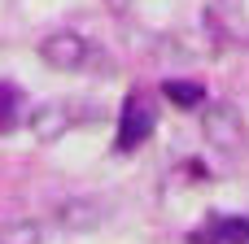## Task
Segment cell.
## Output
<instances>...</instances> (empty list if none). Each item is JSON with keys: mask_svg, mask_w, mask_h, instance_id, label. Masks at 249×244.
I'll use <instances>...</instances> for the list:
<instances>
[{"mask_svg": "<svg viewBox=\"0 0 249 244\" xmlns=\"http://www.w3.org/2000/svg\"><path fill=\"white\" fill-rule=\"evenodd\" d=\"M39 57L53 65V70H83L88 57H92V44L74 31H53L44 44H39Z\"/></svg>", "mask_w": 249, "mask_h": 244, "instance_id": "obj_1", "label": "cell"}, {"mask_svg": "<svg viewBox=\"0 0 249 244\" xmlns=\"http://www.w3.org/2000/svg\"><path fill=\"white\" fill-rule=\"evenodd\" d=\"M149 131H153V114H149V105L140 100V96H127L123 100V114H118V153H136L144 140H149Z\"/></svg>", "mask_w": 249, "mask_h": 244, "instance_id": "obj_2", "label": "cell"}, {"mask_svg": "<svg viewBox=\"0 0 249 244\" xmlns=\"http://www.w3.org/2000/svg\"><path fill=\"white\" fill-rule=\"evenodd\" d=\"M74 122H79V118H74V105H66V100H48V105H39V109L31 114V135L44 140V144H53V140H61Z\"/></svg>", "mask_w": 249, "mask_h": 244, "instance_id": "obj_3", "label": "cell"}, {"mask_svg": "<svg viewBox=\"0 0 249 244\" xmlns=\"http://www.w3.org/2000/svg\"><path fill=\"white\" fill-rule=\"evenodd\" d=\"M206 140L223 153H236L241 140H245V127H241V114H232L228 105H214L206 114Z\"/></svg>", "mask_w": 249, "mask_h": 244, "instance_id": "obj_4", "label": "cell"}, {"mask_svg": "<svg viewBox=\"0 0 249 244\" xmlns=\"http://www.w3.org/2000/svg\"><path fill=\"white\" fill-rule=\"evenodd\" d=\"M57 218H61V227H70V231H92V227L105 223V205L92 201V196H74V201H66V205L57 210Z\"/></svg>", "mask_w": 249, "mask_h": 244, "instance_id": "obj_5", "label": "cell"}, {"mask_svg": "<svg viewBox=\"0 0 249 244\" xmlns=\"http://www.w3.org/2000/svg\"><path fill=\"white\" fill-rule=\"evenodd\" d=\"M193 244H249L245 218H214L206 231H193Z\"/></svg>", "mask_w": 249, "mask_h": 244, "instance_id": "obj_6", "label": "cell"}, {"mask_svg": "<svg viewBox=\"0 0 249 244\" xmlns=\"http://www.w3.org/2000/svg\"><path fill=\"white\" fill-rule=\"evenodd\" d=\"M162 92H166V100L179 105V109H197V105H206V87L193 83V79H166Z\"/></svg>", "mask_w": 249, "mask_h": 244, "instance_id": "obj_7", "label": "cell"}, {"mask_svg": "<svg viewBox=\"0 0 249 244\" xmlns=\"http://www.w3.org/2000/svg\"><path fill=\"white\" fill-rule=\"evenodd\" d=\"M26 105H22V92L13 83H0V135H9L18 122H22Z\"/></svg>", "mask_w": 249, "mask_h": 244, "instance_id": "obj_8", "label": "cell"}, {"mask_svg": "<svg viewBox=\"0 0 249 244\" xmlns=\"http://www.w3.org/2000/svg\"><path fill=\"white\" fill-rule=\"evenodd\" d=\"M0 244H44V231H39V223H31V218L4 223V227H0Z\"/></svg>", "mask_w": 249, "mask_h": 244, "instance_id": "obj_9", "label": "cell"}]
</instances>
